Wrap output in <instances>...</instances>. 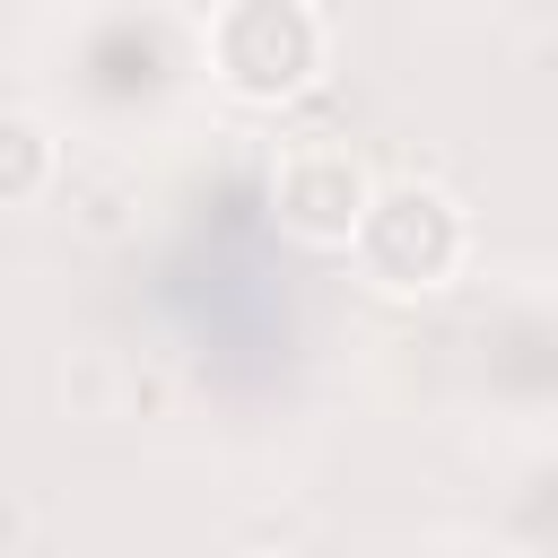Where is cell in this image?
Here are the masks:
<instances>
[{
    "label": "cell",
    "mask_w": 558,
    "mask_h": 558,
    "mask_svg": "<svg viewBox=\"0 0 558 558\" xmlns=\"http://www.w3.org/2000/svg\"><path fill=\"white\" fill-rule=\"evenodd\" d=\"M44 183H52V140L26 113H0V209L9 201H35Z\"/></svg>",
    "instance_id": "obj_4"
},
{
    "label": "cell",
    "mask_w": 558,
    "mask_h": 558,
    "mask_svg": "<svg viewBox=\"0 0 558 558\" xmlns=\"http://www.w3.org/2000/svg\"><path fill=\"white\" fill-rule=\"evenodd\" d=\"M366 201H375V174L357 166L349 140H331V131L279 140V157H270V218H279L296 244H314V253L357 244Z\"/></svg>",
    "instance_id": "obj_3"
},
{
    "label": "cell",
    "mask_w": 558,
    "mask_h": 558,
    "mask_svg": "<svg viewBox=\"0 0 558 558\" xmlns=\"http://www.w3.org/2000/svg\"><path fill=\"white\" fill-rule=\"evenodd\" d=\"M349 253L384 296H436V288H453V270L471 253V227L436 183H375L366 227H357Z\"/></svg>",
    "instance_id": "obj_2"
},
{
    "label": "cell",
    "mask_w": 558,
    "mask_h": 558,
    "mask_svg": "<svg viewBox=\"0 0 558 558\" xmlns=\"http://www.w3.org/2000/svg\"><path fill=\"white\" fill-rule=\"evenodd\" d=\"M323 17L305 0H218L209 17V78L235 105H288L323 78Z\"/></svg>",
    "instance_id": "obj_1"
}]
</instances>
